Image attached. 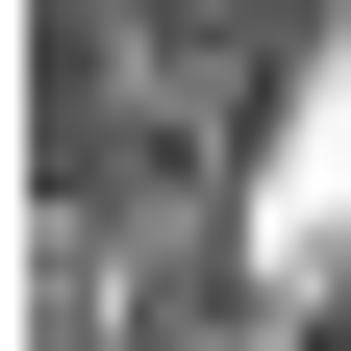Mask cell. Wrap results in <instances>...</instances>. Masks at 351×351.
<instances>
[{"label": "cell", "mask_w": 351, "mask_h": 351, "mask_svg": "<svg viewBox=\"0 0 351 351\" xmlns=\"http://www.w3.org/2000/svg\"><path fill=\"white\" fill-rule=\"evenodd\" d=\"M326 351H351V326H326Z\"/></svg>", "instance_id": "cell-2"}, {"label": "cell", "mask_w": 351, "mask_h": 351, "mask_svg": "<svg viewBox=\"0 0 351 351\" xmlns=\"http://www.w3.org/2000/svg\"><path fill=\"white\" fill-rule=\"evenodd\" d=\"M251 301H351V51L276 75V125H251Z\"/></svg>", "instance_id": "cell-1"}]
</instances>
